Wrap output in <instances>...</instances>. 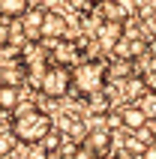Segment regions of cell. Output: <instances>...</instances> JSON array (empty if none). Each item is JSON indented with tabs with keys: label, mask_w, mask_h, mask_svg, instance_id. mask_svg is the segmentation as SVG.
Here are the masks:
<instances>
[{
	"label": "cell",
	"mask_w": 156,
	"mask_h": 159,
	"mask_svg": "<svg viewBox=\"0 0 156 159\" xmlns=\"http://www.w3.org/2000/svg\"><path fill=\"white\" fill-rule=\"evenodd\" d=\"M54 126L51 114L48 111H42V108H30V111H24V114H15L12 117V135H15V141L18 144H39L42 141V135L48 132Z\"/></svg>",
	"instance_id": "6da1fadb"
},
{
	"label": "cell",
	"mask_w": 156,
	"mask_h": 159,
	"mask_svg": "<svg viewBox=\"0 0 156 159\" xmlns=\"http://www.w3.org/2000/svg\"><path fill=\"white\" fill-rule=\"evenodd\" d=\"M69 78H72V87L69 93L75 96H90L96 90L105 87V60H75L69 69Z\"/></svg>",
	"instance_id": "7a4b0ae2"
},
{
	"label": "cell",
	"mask_w": 156,
	"mask_h": 159,
	"mask_svg": "<svg viewBox=\"0 0 156 159\" xmlns=\"http://www.w3.org/2000/svg\"><path fill=\"white\" fill-rule=\"evenodd\" d=\"M69 87H72L69 66H63V63H48V69H45L42 78H39V93L48 96V99H66L69 96Z\"/></svg>",
	"instance_id": "3957f363"
},
{
	"label": "cell",
	"mask_w": 156,
	"mask_h": 159,
	"mask_svg": "<svg viewBox=\"0 0 156 159\" xmlns=\"http://www.w3.org/2000/svg\"><path fill=\"white\" fill-rule=\"evenodd\" d=\"M81 144H84L87 150H93L96 156L102 159V156H108V153H111V147H114V132L108 129V126H99V129H87V132H84V138H81Z\"/></svg>",
	"instance_id": "277c9868"
},
{
	"label": "cell",
	"mask_w": 156,
	"mask_h": 159,
	"mask_svg": "<svg viewBox=\"0 0 156 159\" xmlns=\"http://www.w3.org/2000/svg\"><path fill=\"white\" fill-rule=\"evenodd\" d=\"M126 33V21H114V18H102V24L96 30V42L102 51H111V45Z\"/></svg>",
	"instance_id": "5b68a950"
},
{
	"label": "cell",
	"mask_w": 156,
	"mask_h": 159,
	"mask_svg": "<svg viewBox=\"0 0 156 159\" xmlns=\"http://www.w3.org/2000/svg\"><path fill=\"white\" fill-rule=\"evenodd\" d=\"M117 117H120V126L129 129V132L147 123V117H144V111L138 108V102H123V105L117 108Z\"/></svg>",
	"instance_id": "8992f818"
},
{
	"label": "cell",
	"mask_w": 156,
	"mask_h": 159,
	"mask_svg": "<svg viewBox=\"0 0 156 159\" xmlns=\"http://www.w3.org/2000/svg\"><path fill=\"white\" fill-rule=\"evenodd\" d=\"M63 39L66 36V18L63 12H45L42 18V30H39V39Z\"/></svg>",
	"instance_id": "52a82bcc"
},
{
	"label": "cell",
	"mask_w": 156,
	"mask_h": 159,
	"mask_svg": "<svg viewBox=\"0 0 156 159\" xmlns=\"http://www.w3.org/2000/svg\"><path fill=\"white\" fill-rule=\"evenodd\" d=\"M42 18H45V9L42 6H27L24 9V15L18 18V21H21V27H24V36H27V39H39Z\"/></svg>",
	"instance_id": "ba28073f"
},
{
	"label": "cell",
	"mask_w": 156,
	"mask_h": 159,
	"mask_svg": "<svg viewBox=\"0 0 156 159\" xmlns=\"http://www.w3.org/2000/svg\"><path fill=\"white\" fill-rule=\"evenodd\" d=\"M21 102V90L15 84H0V114H9Z\"/></svg>",
	"instance_id": "9c48e42d"
},
{
	"label": "cell",
	"mask_w": 156,
	"mask_h": 159,
	"mask_svg": "<svg viewBox=\"0 0 156 159\" xmlns=\"http://www.w3.org/2000/svg\"><path fill=\"white\" fill-rule=\"evenodd\" d=\"M27 6H30V0H0V18H3V21L21 18Z\"/></svg>",
	"instance_id": "30bf717a"
},
{
	"label": "cell",
	"mask_w": 156,
	"mask_h": 159,
	"mask_svg": "<svg viewBox=\"0 0 156 159\" xmlns=\"http://www.w3.org/2000/svg\"><path fill=\"white\" fill-rule=\"evenodd\" d=\"M6 66H21V51L15 45L3 42L0 45V69H6Z\"/></svg>",
	"instance_id": "8fae6325"
},
{
	"label": "cell",
	"mask_w": 156,
	"mask_h": 159,
	"mask_svg": "<svg viewBox=\"0 0 156 159\" xmlns=\"http://www.w3.org/2000/svg\"><path fill=\"white\" fill-rule=\"evenodd\" d=\"M135 102H138V108L144 111V117H147V120H156V93L144 90V93H141Z\"/></svg>",
	"instance_id": "7c38bea8"
},
{
	"label": "cell",
	"mask_w": 156,
	"mask_h": 159,
	"mask_svg": "<svg viewBox=\"0 0 156 159\" xmlns=\"http://www.w3.org/2000/svg\"><path fill=\"white\" fill-rule=\"evenodd\" d=\"M147 147H150V144L138 141L135 135H129V138L123 141V153H129V156H135V159H144V153H147Z\"/></svg>",
	"instance_id": "4fadbf2b"
},
{
	"label": "cell",
	"mask_w": 156,
	"mask_h": 159,
	"mask_svg": "<svg viewBox=\"0 0 156 159\" xmlns=\"http://www.w3.org/2000/svg\"><path fill=\"white\" fill-rule=\"evenodd\" d=\"M15 135H12V129H0V156H9V153L15 150Z\"/></svg>",
	"instance_id": "5bb4252c"
},
{
	"label": "cell",
	"mask_w": 156,
	"mask_h": 159,
	"mask_svg": "<svg viewBox=\"0 0 156 159\" xmlns=\"http://www.w3.org/2000/svg\"><path fill=\"white\" fill-rule=\"evenodd\" d=\"M72 159H99V156H96L93 150H87L84 144H78L75 150H72Z\"/></svg>",
	"instance_id": "9a60e30c"
},
{
	"label": "cell",
	"mask_w": 156,
	"mask_h": 159,
	"mask_svg": "<svg viewBox=\"0 0 156 159\" xmlns=\"http://www.w3.org/2000/svg\"><path fill=\"white\" fill-rule=\"evenodd\" d=\"M147 54H150V57H153V60H156V36H153V39H150V42H147Z\"/></svg>",
	"instance_id": "2e32d148"
},
{
	"label": "cell",
	"mask_w": 156,
	"mask_h": 159,
	"mask_svg": "<svg viewBox=\"0 0 156 159\" xmlns=\"http://www.w3.org/2000/svg\"><path fill=\"white\" fill-rule=\"evenodd\" d=\"M9 42V27H0V45Z\"/></svg>",
	"instance_id": "e0dca14e"
},
{
	"label": "cell",
	"mask_w": 156,
	"mask_h": 159,
	"mask_svg": "<svg viewBox=\"0 0 156 159\" xmlns=\"http://www.w3.org/2000/svg\"><path fill=\"white\" fill-rule=\"evenodd\" d=\"M150 27H153V30H156V9H153V12H150Z\"/></svg>",
	"instance_id": "ac0fdd59"
},
{
	"label": "cell",
	"mask_w": 156,
	"mask_h": 159,
	"mask_svg": "<svg viewBox=\"0 0 156 159\" xmlns=\"http://www.w3.org/2000/svg\"><path fill=\"white\" fill-rule=\"evenodd\" d=\"M150 150H156V129H153V138H150Z\"/></svg>",
	"instance_id": "d6986e66"
},
{
	"label": "cell",
	"mask_w": 156,
	"mask_h": 159,
	"mask_svg": "<svg viewBox=\"0 0 156 159\" xmlns=\"http://www.w3.org/2000/svg\"><path fill=\"white\" fill-rule=\"evenodd\" d=\"M84 3H87V6H96V3H99V0H84Z\"/></svg>",
	"instance_id": "ffe728a7"
}]
</instances>
